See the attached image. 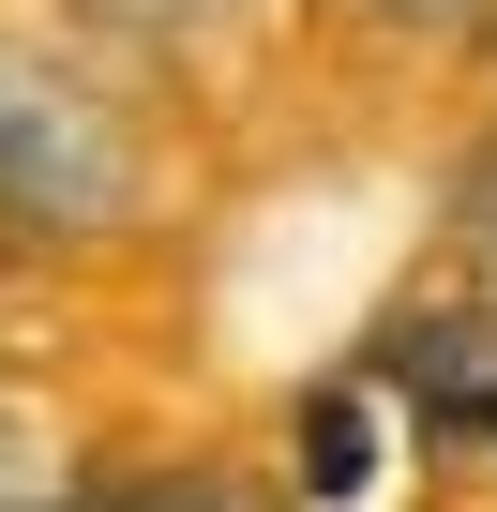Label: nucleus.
Wrapping results in <instances>:
<instances>
[{"label": "nucleus", "instance_id": "obj_1", "mask_svg": "<svg viewBox=\"0 0 497 512\" xmlns=\"http://www.w3.org/2000/svg\"><path fill=\"white\" fill-rule=\"evenodd\" d=\"M136 196H151L136 121L76 61L0 31V241H106V226H136Z\"/></svg>", "mask_w": 497, "mask_h": 512}, {"label": "nucleus", "instance_id": "obj_2", "mask_svg": "<svg viewBox=\"0 0 497 512\" xmlns=\"http://www.w3.org/2000/svg\"><path fill=\"white\" fill-rule=\"evenodd\" d=\"M362 467H377V392H317V407H302V482L347 497Z\"/></svg>", "mask_w": 497, "mask_h": 512}, {"label": "nucleus", "instance_id": "obj_3", "mask_svg": "<svg viewBox=\"0 0 497 512\" xmlns=\"http://www.w3.org/2000/svg\"><path fill=\"white\" fill-rule=\"evenodd\" d=\"M452 302L497 332V151L467 166V196H452Z\"/></svg>", "mask_w": 497, "mask_h": 512}, {"label": "nucleus", "instance_id": "obj_4", "mask_svg": "<svg viewBox=\"0 0 497 512\" xmlns=\"http://www.w3.org/2000/svg\"><path fill=\"white\" fill-rule=\"evenodd\" d=\"M76 16H106V31H136V46H181V31L241 16V0H76Z\"/></svg>", "mask_w": 497, "mask_h": 512}, {"label": "nucleus", "instance_id": "obj_5", "mask_svg": "<svg viewBox=\"0 0 497 512\" xmlns=\"http://www.w3.org/2000/svg\"><path fill=\"white\" fill-rule=\"evenodd\" d=\"M377 16H482V0H377Z\"/></svg>", "mask_w": 497, "mask_h": 512}]
</instances>
